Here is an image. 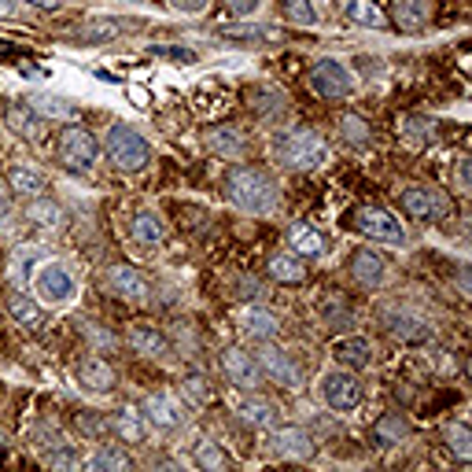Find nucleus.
<instances>
[{
	"mask_svg": "<svg viewBox=\"0 0 472 472\" xmlns=\"http://www.w3.org/2000/svg\"><path fill=\"white\" fill-rule=\"evenodd\" d=\"M115 428H118V436L126 439V443H140V436H144V413L137 406H122L118 417H115Z\"/></svg>",
	"mask_w": 472,
	"mask_h": 472,
	"instance_id": "31",
	"label": "nucleus"
},
{
	"mask_svg": "<svg viewBox=\"0 0 472 472\" xmlns=\"http://www.w3.org/2000/svg\"><path fill=\"white\" fill-rule=\"evenodd\" d=\"M236 321H240V329L247 336H255V340H273V336H277V329H281L277 314L266 310V307H244Z\"/></svg>",
	"mask_w": 472,
	"mask_h": 472,
	"instance_id": "17",
	"label": "nucleus"
},
{
	"mask_svg": "<svg viewBox=\"0 0 472 472\" xmlns=\"http://www.w3.org/2000/svg\"><path fill=\"white\" fill-rule=\"evenodd\" d=\"M391 332L403 336V340H425L428 336V325L420 317H410V314H391Z\"/></svg>",
	"mask_w": 472,
	"mask_h": 472,
	"instance_id": "33",
	"label": "nucleus"
},
{
	"mask_svg": "<svg viewBox=\"0 0 472 472\" xmlns=\"http://www.w3.org/2000/svg\"><path fill=\"white\" fill-rule=\"evenodd\" d=\"M15 12V0H0V15H12Z\"/></svg>",
	"mask_w": 472,
	"mask_h": 472,
	"instance_id": "48",
	"label": "nucleus"
},
{
	"mask_svg": "<svg viewBox=\"0 0 472 472\" xmlns=\"http://www.w3.org/2000/svg\"><path fill=\"white\" fill-rule=\"evenodd\" d=\"M273 451H277L281 458L307 461V458L314 454V439H310V436H307L303 428L288 425V428H277V432H273Z\"/></svg>",
	"mask_w": 472,
	"mask_h": 472,
	"instance_id": "15",
	"label": "nucleus"
},
{
	"mask_svg": "<svg viewBox=\"0 0 472 472\" xmlns=\"http://www.w3.org/2000/svg\"><path fill=\"white\" fill-rule=\"evenodd\" d=\"M30 111L37 118H74V104L60 100V96H52V92H34L30 96Z\"/></svg>",
	"mask_w": 472,
	"mask_h": 472,
	"instance_id": "29",
	"label": "nucleus"
},
{
	"mask_svg": "<svg viewBox=\"0 0 472 472\" xmlns=\"http://www.w3.org/2000/svg\"><path fill=\"white\" fill-rule=\"evenodd\" d=\"M122 30L115 27V22H92V27H85V41H111V37H118Z\"/></svg>",
	"mask_w": 472,
	"mask_h": 472,
	"instance_id": "43",
	"label": "nucleus"
},
{
	"mask_svg": "<svg viewBox=\"0 0 472 472\" xmlns=\"http://www.w3.org/2000/svg\"><path fill=\"white\" fill-rule=\"evenodd\" d=\"M130 233H133V240L144 244V247H159V244L166 240V226H163V218H159L156 211H140V214L133 218Z\"/></svg>",
	"mask_w": 472,
	"mask_h": 472,
	"instance_id": "22",
	"label": "nucleus"
},
{
	"mask_svg": "<svg viewBox=\"0 0 472 472\" xmlns=\"http://www.w3.org/2000/svg\"><path fill=\"white\" fill-rule=\"evenodd\" d=\"M391 19L399 22L403 30H417L420 22L428 19V0H395V12Z\"/></svg>",
	"mask_w": 472,
	"mask_h": 472,
	"instance_id": "30",
	"label": "nucleus"
},
{
	"mask_svg": "<svg viewBox=\"0 0 472 472\" xmlns=\"http://www.w3.org/2000/svg\"><path fill=\"white\" fill-rule=\"evenodd\" d=\"M266 273H269L273 281H281V284H300L307 277L300 255H273L269 266H266Z\"/></svg>",
	"mask_w": 472,
	"mask_h": 472,
	"instance_id": "27",
	"label": "nucleus"
},
{
	"mask_svg": "<svg viewBox=\"0 0 472 472\" xmlns=\"http://www.w3.org/2000/svg\"><path fill=\"white\" fill-rule=\"evenodd\" d=\"M403 436H406V425H403L399 417H384L380 425L372 428V439H377V446H395Z\"/></svg>",
	"mask_w": 472,
	"mask_h": 472,
	"instance_id": "34",
	"label": "nucleus"
},
{
	"mask_svg": "<svg viewBox=\"0 0 472 472\" xmlns=\"http://www.w3.org/2000/svg\"><path fill=\"white\" fill-rule=\"evenodd\" d=\"M259 4H262V0H229V8H233L236 15H255Z\"/></svg>",
	"mask_w": 472,
	"mask_h": 472,
	"instance_id": "45",
	"label": "nucleus"
},
{
	"mask_svg": "<svg viewBox=\"0 0 472 472\" xmlns=\"http://www.w3.org/2000/svg\"><path fill=\"white\" fill-rule=\"evenodd\" d=\"M229 196L236 200V207L252 214H269L277 207V185H273V178H266L262 170H252V166L229 173Z\"/></svg>",
	"mask_w": 472,
	"mask_h": 472,
	"instance_id": "1",
	"label": "nucleus"
},
{
	"mask_svg": "<svg viewBox=\"0 0 472 472\" xmlns=\"http://www.w3.org/2000/svg\"><path fill=\"white\" fill-rule=\"evenodd\" d=\"M288 244H292V255H300V259H317L325 252V236H321L314 226H303V221H295L288 229Z\"/></svg>",
	"mask_w": 472,
	"mask_h": 472,
	"instance_id": "20",
	"label": "nucleus"
},
{
	"mask_svg": "<svg viewBox=\"0 0 472 472\" xmlns=\"http://www.w3.org/2000/svg\"><path fill=\"white\" fill-rule=\"evenodd\" d=\"M233 410L247 420V425H255V428H269L273 425V406L262 403V399H252V395H240V399H233Z\"/></svg>",
	"mask_w": 472,
	"mask_h": 472,
	"instance_id": "25",
	"label": "nucleus"
},
{
	"mask_svg": "<svg viewBox=\"0 0 472 472\" xmlns=\"http://www.w3.org/2000/svg\"><path fill=\"white\" fill-rule=\"evenodd\" d=\"M100 159V140H96L89 130L82 126H67L60 133V163L70 170V173H89Z\"/></svg>",
	"mask_w": 472,
	"mask_h": 472,
	"instance_id": "5",
	"label": "nucleus"
},
{
	"mask_svg": "<svg viewBox=\"0 0 472 472\" xmlns=\"http://www.w3.org/2000/svg\"><path fill=\"white\" fill-rule=\"evenodd\" d=\"M111 288L130 303H140L148 300V281L137 266H111Z\"/></svg>",
	"mask_w": 472,
	"mask_h": 472,
	"instance_id": "16",
	"label": "nucleus"
},
{
	"mask_svg": "<svg viewBox=\"0 0 472 472\" xmlns=\"http://www.w3.org/2000/svg\"><path fill=\"white\" fill-rule=\"evenodd\" d=\"M317 391H321V399H325V406H332L336 413H351L362 406V384H358L355 372L332 369L317 380Z\"/></svg>",
	"mask_w": 472,
	"mask_h": 472,
	"instance_id": "6",
	"label": "nucleus"
},
{
	"mask_svg": "<svg viewBox=\"0 0 472 472\" xmlns=\"http://www.w3.org/2000/svg\"><path fill=\"white\" fill-rule=\"evenodd\" d=\"M310 89L325 100H340V96H351L355 92V78L351 70L336 60H321L314 70H310Z\"/></svg>",
	"mask_w": 472,
	"mask_h": 472,
	"instance_id": "7",
	"label": "nucleus"
},
{
	"mask_svg": "<svg viewBox=\"0 0 472 472\" xmlns=\"http://www.w3.org/2000/svg\"><path fill=\"white\" fill-rule=\"evenodd\" d=\"M185 395H188V399H192L196 406L211 403V388H207V380H204V377H196V372H192V377L185 380Z\"/></svg>",
	"mask_w": 472,
	"mask_h": 472,
	"instance_id": "40",
	"label": "nucleus"
},
{
	"mask_svg": "<svg viewBox=\"0 0 472 472\" xmlns=\"http://www.w3.org/2000/svg\"><path fill=\"white\" fill-rule=\"evenodd\" d=\"M166 4L173 12H181V15H200V12H207L211 0H166Z\"/></svg>",
	"mask_w": 472,
	"mask_h": 472,
	"instance_id": "44",
	"label": "nucleus"
},
{
	"mask_svg": "<svg viewBox=\"0 0 472 472\" xmlns=\"http://www.w3.org/2000/svg\"><path fill=\"white\" fill-rule=\"evenodd\" d=\"M41 262V252H34V247H30V252H27V247H22V252L15 255V277L19 281H27L30 277V269Z\"/></svg>",
	"mask_w": 472,
	"mask_h": 472,
	"instance_id": "42",
	"label": "nucleus"
},
{
	"mask_svg": "<svg viewBox=\"0 0 472 472\" xmlns=\"http://www.w3.org/2000/svg\"><path fill=\"white\" fill-rule=\"evenodd\" d=\"M281 159H284V166H292V170H317L321 163L329 159L325 137H321L317 130H292V133L281 140Z\"/></svg>",
	"mask_w": 472,
	"mask_h": 472,
	"instance_id": "4",
	"label": "nucleus"
},
{
	"mask_svg": "<svg viewBox=\"0 0 472 472\" xmlns=\"http://www.w3.org/2000/svg\"><path fill=\"white\" fill-rule=\"evenodd\" d=\"M196 465H204V468H226V454H221L214 443H200V446H196Z\"/></svg>",
	"mask_w": 472,
	"mask_h": 472,
	"instance_id": "39",
	"label": "nucleus"
},
{
	"mask_svg": "<svg viewBox=\"0 0 472 472\" xmlns=\"http://www.w3.org/2000/svg\"><path fill=\"white\" fill-rule=\"evenodd\" d=\"M130 347H133L137 355H144V358H159L166 351V340L152 325H133L130 329Z\"/></svg>",
	"mask_w": 472,
	"mask_h": 472,
	"instance_id": "28",
	"label": "nucleus"
},
{
	"mask_svg": "<svg viewBox=\"0 0 472 472\" xmlns=\"http://www.w3.org/2000/svg\"><path fill=\"white\" fill-rule=\"evenodd\" d=\"M446 443H451V451H454L461 461L472 458V432H468L465 425H451V428H446Z\"/></svg>",
	"mask_w": 472,
	"mask_h": 472,
	"instance_id": "38",
	"label": "nucleus"
},
{
	"mask_svg": "<svg viewBox=\"0 0 472 472\" xmlns=\"http://www.w3.org/2000/svg\"><path fill=\"white\" fill-rule=\"evenodd\" d=\"M343 15L358 22V27H369V30H384L388 27V15L372 4V0H343Z\"/></svg>",
	"mask_w": 472,
	"mask_h": 472,
	"instance_id": "23",
	"label": "nucleus"
},
{
	"mask_svg": "<svg viewBox=\"0 0 472 472\" xmlns=\"http://www.w3.org/2000/svg\"><path fill=\"white\" fill-rule=\"evenodd\" d=\"M343 137L355 140V144H365V140H369V126H365L358 115H347V118H343Z\"/></svg>",
	"mask_w": 472,
	"mask_h": 472,
	"instance_id": "41",
	"label": "nucleus"
},
{
	"mask_svg": "<svg viewBox=\"0 0 472 472\" xmlns=\"http://www.w3.org/2000/svg\"><path fill=\"white\" fill-rule=\"evenodd\" d=\"M204 144L211 148L214 156H226V159H240L247 156V137L236 126H214L204 133Z\"/></svg>",
	"mask_w": 472,
	"mask_h": 472,
	"instance_id": "14",
	"label": "nucleus"
},
{
	"mask_svg": "<svg viewBox=\"0 0 472 472\" xmlns=\"http://www.w3.org/2000/svg\"><path fill=\"white\" fill-rule=\"evenodd\" d=\"M259 369L266 372V377L273 380V384H281V388H300V365H295L284 351H281V347H273V343H266L262 340V351H259Z\"/></svg>",
	"mask_w": 472,
	"mask_h": 472,
	"instance_id": "9",
	"label": "nucleus"
},
{
	"mask_svg": "<svg viewBox=\"0 0 472 472\" xmlns=\"http://www.w3.org/2000/svg\"><path fill=\"white\" fill-rule=\"evenodd\" d=\"M332 358L343 369L358 372V369H365L372 362V347H369L365 336H340V340H332Z\"/></svg>",
	"mask_w": 472,
	"mask_h": 472,
	"instance_id": "11",
	"label": "nucleus"
},
{
	"mask_svg": "<svg viewBox=\"0 0 472 472\" xmlns=\"http://www.w3.org/2000/svg\"><path fill=\"white\" fill-rule=\"evenodd\" d=\"M27 218H30V226H37V229H44V233H56V229L63 226V207L52 204V200H34V204L27 207Z\"/></svg>",
	"mask_w": 472,
	"mask_h": 472,
	"instance_id": "26",
	"label": "nucleus"
},
{
	"mask_svg": "<svg viewBox=\"0 0 472 472\" xmlns=\"http://www.w3.org/2000/svg\"><path fill=\"white\" fill-rule=\"evenodd\" d=\"M78 380L85 391H96V395H104L115 388V369L104 362V358H89L78 365Z\"/></svg>",
	"mask_w": 472,
	"mask_h": 472,
	"instance_id": "21",
	"label": "nucleus"
},
{
	"mask_svg": "<svg viewBox=\"0 0 472 472\" xmlns=\"http://www.w3.org/2000/svg\"><path fill=\"white\" fill-rule=\"evenodd\" d=\"M144 417L152 420L156 428H163V432L181 428V410H178V403H173L170 395H148V403H144Z\"/></svg>",
	"mask_w": 472,
	"mask_h": 472,
	"instance_id": "18",
	"label": "nucleus"
},
{
	"mask_svg": "<svg viewBox=\"0 0 472 472\" xmlns=\"http://www.w3.org/2000/svg\"><path fill=\"white\" fill-rule=\"evenodd\" d=\"M8 185H12L19 196H41L48 181H44L41 170H34V166H27V163H15V166L8 170Z\"/></svg>",
	"mask_w": 472,
	"mask_h": 472,
	"instance_id": "24",
	"label": "nucleus"
},
{
	"mask_svg": "<svg viewBox=\"0 0 472 472\" xmlns=\"http://www.w3.org/2000/svg\"><path fill=\"white\" fill-rule=\"evenodd\" d=\"M130 100H133L137 108H148V104H152V96H140V92H130Z\"/></svg>",
	"mask_w": 472,
	"mask_h": 472,
	"instance_id": "47",
	"label": "nucleus"
},
{
	"mask_svg": "<svg viewBox=\"0 0 472 472\" xmlns=\"http://www.w3.org/2000/svg\"><path fill=\"white\" fill-rule=\"evenodd\" d=\"M130 454L126 451H118V446H100L92 458H89V468L96 472H118V468H130Z\"/></svg>",
	"mask_w": 472,
	"mask_h": 472,
	"instance_id": "32",
	"label": "nucleus"
},
{
	"mask_svg": "<svg viewBox=\"0 0 472 472\" xmlns=\"http://www.w3.org/2000/svg\"><path fill=\"white\" fill-rule=\"evenodd\" d=\"M104 148H108V156L118 170H126V173H137L148 166V159H152V148H148V140L133 130V126H111L108 137H104Z\"/></svg>",
	"mask_w": 472,
	"mask_h": 472,
	"instance_id": "3",
	"label": "nucleus"
},
{
	"mask_svg": "<svg viewBox=\"0 0 472 472\" xmlns=\"http://www.w3.org/2000/svg\"><path fill=\"white\" fill-rule=\"evenodd\" d=\"M351 273H355V281L365 284V288H380L388 281V262L377 255V252H369V247H362V252L351 255Z\"/></svg>",
	"mask_w": 472,
	"mask_h": 472,
	"instance_id": "13",
	"label": "nucleus"
},
{
	"mask_svg": "<svg viewBox=\"0 0 472 472\" xmlns=\"http://www.w3.org/2000/svg\"><path fill=\"white\" fill-rule=\"evenodd\" d=\"M403 207L413 214V218H443L451 211L446 196H439L436 188H406L403 192Z\"/></svg>",
	"mask_w": 472,
	"mask_h": 472,
	"instance_id": "12",
	"label": "nucleus"
},
{
	"mask_svg": "<svg viewBox=\"0 0 472 472\" xmlns=\"http://www.w3.org/2000/svg\"><path fill=\"white\" fill-rule=\"evenodd\" d=\"M281 8L292 22H300V27H314L317 22V12H314L310 0H281Z\"/></svg>",
	"mask_w": 472,
	"mask_h": 472,
	"instance_id": "36",
	"label": "nucleus"
},
{
	"mask_svg": "<svg viewBox=\"0 0 472 472\" xmlns=\"http://www.w3.org/2000/svg\"><path fill=\"white\" fill-rule=\"evenodd\" d=\"M221 369H226V377H229L236 388H244V391H255V388L262 384L259 362L247 355V351H240V347H226V351H221Z\"/></svg>",
	"mask_w": 472,
	"mask_h": 472,
	"instance_id": "10",
	"label": "nucleus"
},
{
	"mask_svg": "<svg viewBox=\"0 0 472 472\" xmlns=\"http://www.w3.org/2000/svg\"><path fill=\"white\" fill-rule=\"evenodd\" d=\"M8 126H12L22 140H37V137H41L37 118H34V115H27V111H19V108H15V111H8Z\"/></svg>",
	"mask_w": 472,
	"mask_h": 472,
	"instance_id": "35",
	"label": "nucleus"
},
{
	"mask_svg": "<svg viewBox=\"0 0 472 472\" xmlns=\"http://www.w3.org/2000/svg\"><path fill=\"white\" fill-rule=\"evenodd\" d=\"M8 314L19 321L22 329H30V332H37L44 325V310H41V303L34 300L30 292H12L8 295Z\"/></svg>",
	"mask_w": 472,
	"mask_h": 472,
	"instance_id": "19",
	"label": "nucleus"
},
{
	"mask_svg": "<svg viewBox=\"0 0 472 472\" xmlns=\"http://www.w3.org/2000/svg\"><path fill=\"white\" fill-rule=\"evenodd\" d=\"M27 4L37 12H52V8H60V0H27Z\"/></svg>",
	"mask_w": 472,
	"mask_h": 472,
	"instance_id": "46",
	"label": "nucleus"
},
{
	"mask_svg": "<svg viewBox=\"0 0 472 472\" xmlns=\"http://www.w3.org/2000/svg\"><path fill=\"white\" fill-rule=\"evenodd\" d=\"M74 295H78V281H74V273L63 262L48 259L37 266V277H34V300L37 303L67 307V303H74Z\"/></svg>",
	"mask_w": 472,
	"mask_h": 472,
	"instance_id": "2",
	"label": "nucleus"
},
{
	"mask_svg": "<svg viewBox=\"0 0 472 472\" xmlns=\"http://www.w3.org/2000/svg\"><path fill=\"white\" fill-rule=\"evenodd\" d=\"M355 226H358L365 236H372V240H384V244H391V247H403V244H406L403 221L395 218L388 207H365V211L355 218Z\"/></svg>",
	"mask_w": 472,
	"mask_h": 472,
	"instance_id": "8",
	"label": "nucleus"
},
{
	"mask_svg": "<svg viewBox=\"0 0 472 472\" xmlns=\"http://www.w3.org/2000/svg\"><path fill=\"white\" fill-rule=\"evenodd\" d=\"M148 52H152V56H163V60H170V63H181V67H192L196 60H200V56L192 52V48H181V44H152Z\"/></svg>",
	"mask_w": 472,
	"mask_h": 472,
	"instance_id": "37",
	"label": "nucleus"
}]
</instances>
